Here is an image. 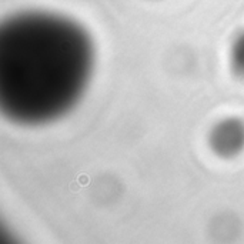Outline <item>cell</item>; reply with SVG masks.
<instances>
[{
    "instance_id": "cell-2",
    "label": "cell",
    "mask_w": 244,
    "mask_h": 244,
    "mask_svg": "<svg viewBox=\"0 0 244 244\" xmlns=\"http://www.w3.org/2000/svg\"><path fill=\"white\" fill-rule=\"evenodd\" d=\"M208 141L218 157H236L244 150V122L236 117L218 122L211 130Z\"/></svg>"
},
{
    "instance_id": "cell-3",
    "label": "cell",
    "mask_w": 244,
    "mask_h": 244,
    "mask_svg": "<svg viewBox=\"0 0 244 244\" xmlns=\"http://www.w3.org/2000/svg\"><path fill=\"white\" fill-rule=\"evenodd\" d=\"M230 66L237 77L244 79V32L237 36L230 52Z\"/></svg>"
},
{
    "instance_id": "cell-1",
    "label": "cell",
    "mask_w": 244,
    "mask_h": 244,
    "mask_svg": "<svg viewBox=\"0 0 244 244\" xmlns=\"http://www.w3.org/2000/svg\"><path fill=\"white\" fill-rule=\"evenodd\" d=\"M94 64L90 34L66 16L23 11L0 27V107L19 124L54 122L77 104Z\"/></svg>"
}]
</instances>
